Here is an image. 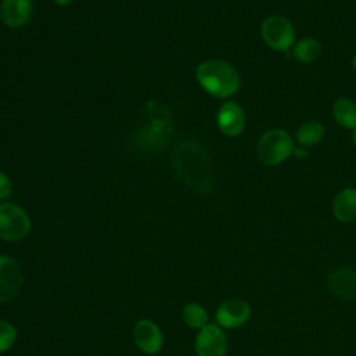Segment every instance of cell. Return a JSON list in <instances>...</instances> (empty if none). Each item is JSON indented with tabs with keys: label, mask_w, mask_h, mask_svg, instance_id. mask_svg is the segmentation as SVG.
I'll return each mask as SVG.
<instances>
[{
	"label": "cell",
	"mask_w": 356,
	"mask_h": 356,
	"mask_svg": "<svg viewBox=\"0 0 356 356\" xmlns=\"http://www.w3.org/2000/svg\"><path fill=\"white\" fill-rule=\"evenodd\" d=\"M327 285L330 292L346 302L356 299V268L353 267H338L328 275Z\"/></svg>",
	"instance_id": "10"
},
{
	"label": "cell",
	"mask_w": 356,
	"mask_h": 356,
	"mask_svg": "<svg viewBox=\"0 0 356 356\" xmlns=\"http://www.w3.org/2000/svg\"><path fill=\"white\" fill-rule=\"evenodd\" d=\"M32 228L28 213L11 202L0 203V239L4 242L24 241Z\"/></svg>",
	"instance_id": "4"
},
{
	"label": "cell",
	"mask_w": 356,
	"mask_h": 356,
	"mask_svg": "<svg viewBox=\"0 0 356 356\" xmlns=\"http://www.w3.org/2000/svg\"><path fill=\"white\" fill-rule=\"evenodd\" d=\"M324 136V127L318 121H307L296 131V139L303 146L318 143Z\"/></svg>",
	"instance_id": "17"
},
{
	"label": "cell",
	"mask_w": 356,
	"mask_h": 356,
	"mask_svg": "<svg viewBox=\"0 0 356 356\" xmlns=\"http://www.w3.org/2000/svg\"><path fill=\"white\" fill-rule=\"evenodd\" d=\"M352 65H353V68L356 70V54H355L353 58H352Z\"/></svg>",
	"instance_id": "23"
},
{
	"label": "cell",
	"mask_w": 356,
	"mask_h": 356,
	"mask_svg": "<svg viewBox=\"0 0 356 356\" xmlns=\"http://www.w3.org/2000/svg\"><path fill=\"white\" fill-rule=\"evenodd\" d=\"M332 213L342 222L356 220V188H346L334 197Z\"/></svg>",
	"instance_id": "13"
},
{
	"label": "cell",
	"mask_w": 356,
	"mask_h": 356,
	"mask_svg": "<svg viewBox=\"0 0 356 356\" xmlns=\"http://www.w3.org/2000/svg\"><path fill=\"white\" fill-rule=\"evenodd\" d=\"M334 120L343 128H356V103L350 99L341 97L332 106Z\"/></svg>",
	"instance_id": "14"
},
{
	"label": "cell",
	"mask_w": 356,
	"mask_h": 356,
	"mask_svg": "<svg viewBox=\"0 0 356 356\" xmlns=\"http://www.w3.org/2000/svg\"><path fill=\"white\" fill-rule=\"evenodd\" d=\"M32 15L31 0H3L0 4V18L10 28L24 26Z\"/></svg>",
	"instance_id": "12"
},
{
	"label": "cell",
	"mask_w": 356,
	"mask_h": 356,
	"mask_svg": "<svg viewBox=\"0 0 356 356\" xmlns=\"http://www.w3.org/2000/svg\"><path fill=\"white\" fill-rule=\"evenodd\" d=\"M72 1L74 0H54V3L58 6H70Z\"/></svg>",
	"instance_id": "21"
},
{
	"label": "cell",
	"mask_w": 356,
	"mask_h": 356,
	"mask_svg": "<svg viewBox=\"0 0 356 356\" xmlns=\"http://www.w3.org/2000/svg\"><path fill=\"white\" fill-rule=\"evenodd\" d=\"M261 38L273 50H288L295 40V29L282 15H270L261 24Z\"/></svg>",
	"instance_id": "5"
},
{
	"label": "cell",
	"mask_w": 356,
	"mask_h": 356,
	"mask_svg": "<svg viewBox=\"0 0 356 356\" xmlns=\"http://www.w3.org/2000/svg\"><path fill=\"white\" fill-rule=\"evenodd\" d=\"M252 316L250 305L241 298L222 300L216 310V323L224 330H236L245 325Z\"/></svg>",
	"instance_id": "8"
},
{
	"label": "cell",
	"mask_w": 356,
	"mask_h": 356,
	"mask_svg": "<svg viewBox=\"0 0 356 356\" xmlns=\"http://www.w3.org/2000/svg\"><path fill=\"white\" fill-rule=\"evenodd\" d=\"M229 341L225 330L217 323H209L197 331L195 338L196 356H227Z\"/></svg>",
	"instance_id": "6"
},
{
	"label": "cell",
	"mask_w": 356,
	"mask_h": 356,
	"mask_svg": "<svg viewBox=\"0 0 356 356\" xmlns=\"http://www.w3.org/2000/svg\"><path fill=\"white\" fill-rule=\"evenodd\" d=\"M135 346L145 355H157L164 345V334L159 324L150 318H140L132 328Z\"/></svg>",
	"instance_id": "9"
},
{
	"label": "cell",
	"mask_w": 356,
	"mask_h": 356,
	"mask_svg": "<svg viewBox=\"0 0 356 356\" xmlns=\"http://www.w3.org/2000/svg\"><path fill=\"white\" fill-rule=\"evenodd\" d=\"M246 124L243 108L235 102H225L217 111V125L227 136L239 135Z\"/></svg>",
	"instance_id": "11"
},
{
	"label": "cell",
	"mask_w": 356,
	"mask_h": 356,
	"mask_svg": "<svg viewBox=\"0 0 356 356\" xmlns=\"http://www.w3.org/2000/svg\"><path fill=\"white\" fill-rule=\"evenodd\" d=\"M195 74L200 86L211 96L225 99L239 89L238 71L224 60H206L197 65Z\"/></svg>",
	"instance_id": "2"
},
{
	"label": "cell",
	"mask_w": 356,
	"mask_h": 356,
	"mask_svg": "<svg viewBox=\"0 0 356 356\" xmlns=\"http://www.w3.org/2000/svg\"><path fill=\"white\" fill-rule=\"evenodd\" d=\"M352 140H353V145L356 146V128L353 129V134H352Z\"/></svg>",
	"instance_id": "22"
},
{
	"label": "cell",
	"mask_w": 356,
	"mask_h": 356,
	"mask_svg": "<svg viewBox=\"0 0 356 356\" xmlns=\"http://www.w3.org/2000/svg\"><path fill=\"white\" fill-rule=\"evenodd\" d=\"M18 338V331L17 327L6 320L0 318V353L8 352L17 342Z\"/></svg>",
	"instance_id": "18"
},
{
	"label": "cell",
	"mask_w": 356,
	"mask_h": 356,
	"mask_svg": "<svg viewBox=\"0 0 356 356\" xmlns=\"http://www.w3.org/2000/svg\"><path fill=\"white\" fill-rule=\"evenodd\" d=\"M172 168L193 191L209 195L214 189V174L207 150L195 140L179 143L172 153Z\"/></svg>",
	"instance_id": "1"
},
{
	"label": "cell",
	"mask_w": 356,
	"mask_h": 356,
	"mask_svg": "<svg viewBox=\"0 0 356 356\" xmlns=\"http://www.w3.org/2000/svg\"><path fill=\"white\" fill-rule=\"evenodd\" d=\"M291 135L281 128L264 132L257 142V157L267 165H277L285 161L293 152Z\"/></svg>",
	"instance_id": "3"
},
{
	"label": "cell",
	"mask_w": 356,
	"mask_h": 356,
	"mask_svg": "<svg viewBox=\"0 0 356 356\" xmlns=\"http://www.w3.org/2000/svg\"><path fill=\"white\" fill-rule=\"evenodd\" d=\"M323 53V46L317 39L303 38L293 47V56L298 61L309 64L314 63Z\"/></svg>",
	"instance_id": "16"
},
{
	"label": "cell",
	"mask_w": 356,
	"mask_h": 356,
	"mask_svg": "<svg viewBox=\"0 0 356 356\" xmlns=\"http://www.w3.org/2000/svg\"><path fill=\"white\" fill-rule=\"evenodd\" d=\"M11 191L13 184L10 177L6 172L0 171V200H6L11 195Z\"/></svg>",
	"instance_id": "19"
},
{
	"label": "cell",
	"mask_w": 356,
	"mask_h": 356,
	"mask_svg": "<svg viewBox=\"0 0 356 356\" xmlns=\"http://www.w3.org/2000/svg\"><path fill=\"white\" fill-rule=\"evenodd\" d=\"M24 285V271L19 261L8 254H0V303L17 298Z\"/></svg>",
	"instance_id": "7"
},
{
	"label": "cell",
	"mask_w": 356,
	"mask_h": 356,
	"mask_svg": "<svg viewBox=\"0 0 356 356\" xmlns=\"http://www.w3.org/2000/svg\"><path fill=\"white\" fill-rule=\"evenodd\" d=\"M182 320L189 328L197 331L210 323L207 309L197 302H188L182 307Z\"/></svg>",
	"instance_id": "15"
},
{
	"label": "cell",
	"mask_w": 356,
	"mask_h": 356,
	"mask_svg": "<svg viewBox=\"0 0 356 356\" xmlns=\"http://www.w3.org/2000/svg\"><path fill=\"white\" fill-rule=\"evenodd\" d=\"M292 154H295L296 157H300V159H305V157H307V150L305 149V147H296V149H293V152H292Z\"/></svg>",
	"instance_id": "20"
}]
</instances>
